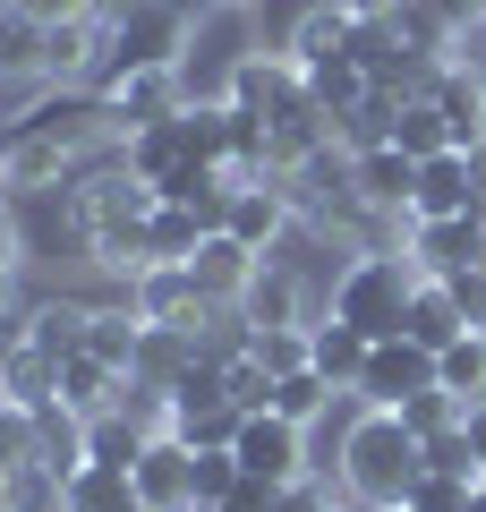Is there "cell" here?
Returning a JSON list of instances; mask_svg holds the SVG:
<instances>
[{"label": "cell", "instance_id": "obj_34", "mask_svg": "<svg viewBox=\"0 0 486 512\" xmlns=\"http://www.w3.org/2000/svg\"><path fill=\"white\" fill-rule=\"evenodd\" d=\"M401 419H410V427H418V436H427V444L461 436V402H452V393H418V402L401 410Z\"/></svg>", "mask_w": 486, "mask_h": 512}, {"label": "cell", "instance_id": "obj_23", "mask_svg": "<svg viewBox=\"0 0 486 512\" xmlns=\"http://www.w3.org/2000/svg\"><path fill=\"white\" fill-rule=\"evenodd\" d=\"M86 350H94V359H111L120 376H137V350H145V316L128 308V299L94 308V316H86Z\"/></svg>", "mask_w": 486, "mask_h": 512}, {"label": "cell", "instance_id": "obj_43", "mask_svg": "<svg viewBox=\"0 0 486 512\" xmlns=\"http://www.w3.org/2000/svg\"><path fill=\"white\" fill-rule=\"evenodd\" d=\"M18 308V274H9V265H0V316Z\"/></svg>", "mask_w": 486, "mask_h": 512}, {"label": "cell", "instance_id": "obj_39", "mask_svg": "<svg viewBox=\"0 0 486 512\" xmlns=\"http://www.w3.org/2000/svg\"><path fill=\"white\" fill-rule=\"evenodd\" d=\"M427 9L452 26V35H478V26H486V0H427Z\"/></svg>", "mask_w": 486, "mask_h": 512}, {"label": "cell", "instance_id": "obj_22", "mask_svg": "<svg viewBox=\"0 0 486 512\" xmlns=\"http://www.w3.org/2000/svg\"><path fill=\"white\" fill-rule=\"evenodd\" d=\"M205 231H214V222H205L197 205H154V214H145V265H188V256L205 248Z\"/></svg>", "mask_w": 486, "mask_h": 512}, {"label": "cell", "instance_id": "obj_9", "mask_svg": "<svg viewBox=\"0 0 486 512\" xmlns=\"http://www.w3.org/2000/svg\"><path fill=\"white\" fill-rule=\"evenodd\" d=\"M290 214H299V205H290V188H282V180H239V188H231V205H222V231H231L239 248L273 256V239L290 231Z\"/></svg>", "mask_w": 486, "mask_h": 512}, {"label": "cell", "instance_id": "obj_38", "mask_svg": "<svg viewBox=\"0 0 486 512\" xmlns=\"http://www.w3.org/2000/svg\"><path fill=\"white\" fill-rule=\"evenodd\" d=\"M0 265H9V274L26 265V222H18V205H9V197H0Z\"/></svg>", "mask_w": 486, "mask_h": 512}, {"label": "cell", "instance_id": "obj_46", "mask_svg": "<svg viewBox=\"0 0 486 512\" xmlns=\"http://www.w3.org/2000/svg\"><path fill=\"white\" fill-rule=\"evenodd\" d=\"M188 512H222V504H188Z\"/></svg>", "mask_w": 486, "mask_h": 512}, {"label": "cell", "instance_id": "obj_16", "mask_svg": "<svg viewBox=\"0 0 486 512\" xmlns=\"http://www.w3.org/2000/svg\"><path fill=\"white\" fill-rule=\"evenodd\" d=\"M111 163H120L128 180L162 188L180 163H197V154H188V120H154V128H137V137H120V154H111Z\"/></svg>", "mask_w": 486, "mask_h": 512}, {"label": "cell", "instance_id": "obj_33", "mask_svg": "<svg viewBox=\"0 0 486 512\" xmlns=\"http://www.w3.org/2000/svg\"><path fill=\"white\" fill-rule=\"evenodd\" d=\"M248 350L273 367V376H290V367H307V325H273V333H248Z\"/></svg>", "mask_w": 486, "mask_h": 512}, {"label": "cell", "instance_id": "obj_32", "mask_svg": "<svg viewBox=\"0 0 486 512\" xmlns=\"http://www.w3.org/2000/svg\"><path fill=\"white\" fill-rule=\"evenodd\" d=\"M0 461H18V470H43V436H35V410L0 402Z\"/></svg>", "mask_w": 486, "mask_h": 512}, {"label": "cell", "instance_id": "obj_28", "mask_svg": "<svg viewBox=\"0 0 486 512\" xmlns=\"http://www.w3.org/2000/svg\"><path fill=\"white\" fill-rule=\"evenodd\" d=\"M393 146L410 154V163H427V154H444V146H452L444 111H435L427 94H410V103H401V120H393Z\"/></svg>", "mask_w": 486, "mask_h": 512}, {"label": "cell", "instance_id": "obj_25", "mask_svg": "<svg viewBox=\"0 0 486 512\" xmlns=\"http://www.w3.org/2000/svg\"><path fill=\"white\" fill-rule=\"evenodd\" d=\"M86 299H35V308H26V325H35V350L43 359H77V350H86Z\"/></svg>", "mask_w": 486, "mask_h": 512}, {"label": "cell", "instance_id": "obj_3", "mask_svg": "<svg viewBox=\"0 0 486 512\" xmlns=\"http://www.w3.org/2000/svg\"><path fill=\"white\" fill-rule=\"evenodd\" d=\"M239 478H265V487H307L316 478V427L282 419V410H248L231 436Z\"/></svg>", "mask_w": 486, "mask_h": 512}, {"label": "cell", "instance_id": "obj_42", "mask_svg": "<svg viewBox=\"0 0 486 512\" xmlns=\"http://www.w3.org/2000/svg\"><path fill=\"white\" fill-rule=\"evenodd\" d=\"M0 512H18V461H0Z\"/></svg>", "mask_w": 486, "mask_h": 512}, {"label": "cell", "instance_id": "obj_21", "mask_svg": "<svg viewBox=\"0 0 486 512\" xmlns=\"http://www.w3.org/2000/svg\"><path fill=\"white\" fill-rule=\"evenodd\" d=\"M145 444H154V427L137 410H94L86 419V461H103V470H137Z\"/></svg>", "mask_w": 486, "mask_h": 512}, {"label": "cell", "instance_id": "obj_24", "mask_svg": "<svg viewBox=\"0 0 486 512\" xmlns=\"http://www.w3.org/2000/svg\"><path fill=\"white\" fill-rule=\"evenodd\" d=\"M435 393H452V402H486V325H469L452 350H435Z\"/></svg>", "mask_w": 486, "mask_h": 512}, {"label": "cell", "instance_id": "obj_6", "mask_svg": "<svg viewBox=\"0 0 486 512\" xmlns=\"http://www.w3.org/2000/svg\"><path fill=\"white\" fill-rule=\"evenodd\" d=\"M418 393H435V350H418L410 333L376 342V350H367V376L350 384V402H359V410H410Z\"/></svg>", "mask_w": 486, "mask_h": 512}, {"label": "cell", "instance_id": "obj_13", "mask_svg": "<svg viewBox=\"0 0 486 512\" xmlns=\"http://www.w3.org/2000/svg\"><path fill=\"white\" fill-rule=\"evenodd\" d=\"M350 43H359V18H350L342 0H316V9H299V26H290V69L299 77H316V69H333V60H350Z\"/></svg>", "mask_w": 486, "mask_h": 512}, {"label": "cell", "instance_id": "obj_35", "mask_svg": "<svg viewBox=\"0 0 486 512\" xmlns=\"http://www.w3.org/2000/svg\"><path fill=\"white\" fill-rule=\"evenodd\" d=\"M9 69H35V26L0 0V77H9ZM35 77H43V69H35Z\"/></svg>", "mask_w": 486, "mask_h": 512}, {"label": "cell", "instance_id": "obj_36", "mask_svg": "<svg viewBox=\"0 0 486 512\" xmlns=\"http://www.w3.org/2000/svg\"><path fill=\"white\" fill-rule=\"evenodd\" d=\"M26 26H69V18H103V0H9Z\"/></svg>", "mask_w": 486, "mask_h": 512}, {"label": "cell", "instance_id": "obj_5", "mask_svg": "<svg viewBox=\"0 0 486 512\" xmlns=\"http://www.w3.org/2000/svg\"><path fill=\"white\" fill-rule=\"evenodd\" d=\"M120 299H128V308H137L154 333H205V325L222 316L214 299L197 291V274H188V265H145V274L128 282Z\"/></svg>", "mask_w": 486, "mask_h": 512}, {"label": "cell", "instance_id": "obj_37", "mask_svg": "<svg viewBox=\"0 0 486 512\" xmlns=\"http://www.w3.org/2000/svg\"><path fill=\"white\" fill-rule=\"evenodd\" d=\"M282 495H290V487H265V478H239L222 512H282Z\"/></svg>", "mask_w": 486, "mask_h": 512}, {"label": "cell", "instance_id": "obj_14", "mask_svg": "<svg viewBox=\"0 0 486 512\" xmlns=\"http://www.w3.org/2000/svg\"><path fill=\"white\" fill-rule=\"evenodd\" d=\"M180 111H188L180 69H145V77H128V86H111V128H120V137H137V128H154V120H180Z\"/></svg>", "mask_w": 486, "mask_h": 512}, {"label": "cell", "instance_id": "obj_2", "mask_svg": "<svg viewBox=\"0 0 486 512\" xmlns=\"http://www.w3.org/2000/svg\"><path fill=\"white\" fill-rule=\"evenodd\" d=\"M410 291H418V265L401 248H359L342 274H333V291H324V316L359 325L367 342H393L401 316H410Z\"/></svg>", "mask_w": 486, "mask_h": 512}, {"label": "cell", "instance_id": "obj_45", "mask_svg": "<svg viewBox=\"0 0 486 512\" xmlns=\"http://www.w3.org/2000/svg\"><path fill=\"white\" fill-rule=\"evenodd\" d=\"M461 512H486V478H478V487H469V504Z\"/></svg>", "mask_w": 486, "mask_h": 512}, {"label": "cell", "instance_id": "obj_19", "mask_svg": "<svg viewBox=\"0 0 486 512\" xmlns=\"http://www.w3.org/2000/svg\"><path fill=\"white\" fill-rule=\"evenodd\" d=\"M60 402H69L77 419L120 410V402H128V376H120L111 359H94V350H77V359H60Z\"/></svg>", "mask_w": 486, "mask_h": 512}, {"label": "cell", "instance_id": "obj_40", "mask_svg": "<svg viewBox=\"0 0 486 512\" xmlns=\"http://www.w3.org/2000/svg\"><path fill=\"white\" fill-rule=\"evenodd\" d=\"M26 342H35V325H26V308H9V316H0V367L18 359Z\"/></svg>", "mask_w": 486, "mask_h": 512}, {"label": "cell", "instance_id": "obj_18", "mask_svg": "<svg viewBox=\"0 0 486 512\" xmlns=\"http://www.w3.org/2000/svg\"><path fill=\"white\" fill-rule=\"evenodd\" d=\"M367 350L376 342H367L359 325H342V316H316V325H307V367H316L324 384H342V393L367 376Z\"/></svg>", "mask_w": 486, "mask_h": 512}, {"label": "cell", "instance_id": "obj_17", "mask_svg": "<svg viewBox=\"0 0 486 512\" xmlns=\"http://www.w3.org/2000/svg\"><path fill=\"white\" fill-rule=\"evenodd\" d=\"M128 478H137V504L145 512H188V504H197V495H188V444L180 436H154Z\"/></svg>", "mask_w": 486, "mask_h": 512}, {"label": "cell", "instance_id": "obj_20", "mask_svg": "<svg viewBox=\"0 0 486 512\" xmlns=\"http://www.w3.org/2000/svg\"><path fill=\"white\" fill-rule=\"evenodd\" d=\"M401 333H410L418 350H452L469 333V316H461V299L444 291V282H418L410 291V316H401Z\"/></svg>", "mask_w": 486, "mask_h": 512}, {"label": "cell", "instance_id": "obj_44", "mask_svg": "<svg viewBox=\"0 0 486 512\" xmlns=\"http://www.w3.org/2000/svg\"><path fill=\"white\" fill-rule=\"evenodd\" d=\"M205 18H239V9H248V0H197Z\"/></svg>", "mask_w": 486, "mask_h": 512}, {"label": "cell", "instance_id": "obj_12", "mask_svg": "<svg viewBox=\"0 0 486 512\" xmlns=\"http://www.w3.org/2000/svg\"><path fill=\"white\" fill-rule=\"evenodd\" d=\"M350 180H359V205L384 222H410V197H418V163L401 146H367L350 154Z\"/></svg>", "mask_w": 486, "mask_h": 512}, {"label": "cell", "instance_id": "obj_30", "mask_svg": "<svg viewBox=\"0 0 486 512\" xmlns=\"http://www.w3.org/2000/svg\"><path fill=\"white\" fill-rule=\"evenodd\" d=\"M273 367L256 359V350H239V359H222V393H231V410H273Z\"/></svg>", "mask_w": 486, "mask_h": 512}, {"label": "cell", "instance_id": "obj_7", "mask_svg": "<svg viewBox=\"0 0 486 512\" xmlns=\"http://www.w3.org/2000/svg\"><path fill=\"white\" fill-rule=\"evenodd\" d=\"M478 239H486V222L478 214H435V222H401V256L418 265V282H444V274H461L469 256H478Z\"/></svg>", "mask_w": 486, "mask_h": 512}, {"label": "cell", "instance_id": "obj_31", "mask_svg": "<svg viewBox=\"0 0 486 512\" xmlns=\"http://www.w3.org/2000/svg\"><path fill=\"white\" fill-rule=\"evenodd\" d=\"M469 487H478V470H444V461H427V478L410 487V504H401V512H461Z\"/></svg>", "mask_w": 486, "mask_h": 512}, {"label": "cell", "instance_id": "obj_10", "mask_svg": "<svg viewBox=\"0 0 486 512\" xmlns=\"http://www.w3.org/2000/svg\"><path fill=\"white\" fill-rule=\"evenodd\" d=\"M239 316H248V333H273V325H316V299H307V282L290 274L282 256H265V265H256V282L239 291Z\"/></svg>", "mask_w": 486, "mask_h": 512}, {"label": "cell", "instance_id": "obj_4", "mask_svg": "<svg viewBox=\"0 0 486 512\" xmlns=\"http://www.w3.org/2000/svg\"><path fill=\"white\" fill-rule=\"evenodd\" d=\"M214 103L248 111L256 128H273L282 111H299V103H307V77L290 69V52H239V60H231V77H222V94H214Z\"/></svg>", "mask_w": 486, "mask_h": 512}, {"label": "cell", "instance_id": "obj_41", "mask_svg": "<svg viewBox=\"0 0 486 512\" xmlns=\"http://www.w3.org/2000/svg\"><path fill=\"white\" fill-rule=\"evenodd\" d=\"M461 444L478 453V470H486V402H469V410H461Z\"/></svg>", "mask_w": 486, "mask_h": 512}, {"label": "cell", "instance_id": "obj_26", "mask_svg": "<svg viewBox=\"0 0 486 512\" xmlns=\"http://www.w3.org/2000/svg\"><path fill=\"white\" fill-rule=\"evenodd\" d=\"M307 94H316V111H324V120L342 128L350 111H359L367 94H376V77H367L359 60H333V69H316V77H307Z\"/></svg>", "mask_w": 486, "mask_h": 512}, {"label": "cell", "instance_id": "obj_1", "mask_svg": "<svg viewBox=\"0 0 486 512\" xmlns=\"http://www.w3.org/2000/svg\"><path fill=\"white\" fill-rule=\"evenodd\" d=\"M316 478H333L359 512H401V504H410V487L427 478V436H418L401 410H350L342 453L324 461Z\"/></svg>", "mask_w": 486, "mask_h": 512}, {"label": "cell", "instance_id": "obj_27", "mask_svg": "<svg viewBox=\"0 0 486 512\" xmlns=\"http://www.w3.org/2000/svg\"><path fill=\"white\" fill-rule=\"evenodd\" d=\"M333 402H342V384H324L316 367H290V376L273 384V410H282V419H299V427H316Z\"/></svg>", "mask_w": 486, "mask_h": 512}, {"label": "cell", "instance_id": "obj_8", "mask_svg": "<svg viewBox=\"0 0 486 512\" xmlns=\"http://www.w3.org/2000/svg\"><path fill=\"white\" fill-rule=\"evenodd\" d=\"M103 43H111V18L35 26V69L52 77V86H94V69H103Z\"/></svg>", "mask_w": 486, "mask_h": 512}, {"label": "cell", "instance_id": "obj_29", "mask_svg": "<svg viewBox=\"0 0 486 512\" xmlns=\"http://www.w3.org/2000/svg\"><path fill=\"white\" fill-rule=\"evenodd\" d=\"M231 487H239L231 444H188V495L197 504H231Z\"/></svg>", "mask_w": 486, "mask_h": 512}, {"label": "cell", "instance_id": "obj_11", "mask_svg": "<svg viewBox=\"0 0 486 512\" xmlns=\"http://www.w3.org/2000/svg\"><path fill=\"white\" fill-rule=\"evenodd\" d=\"M410 214H418V222H435V214H478V154H469V146L427 154V163H418Z\"/></svg>", "mask_w": 486, "mask_h": 512}, {"label": "cell", "instance_id": "obj_15", "mask_svg": "<svg viewBox=\"0 0 486 512\" xmlns=\"http://www.w3.org/2000/svg\"><path fill=\"white\" fill-rule=\"evenodd\" d=\"M256 265H265V256H256V248H239L231 231H205V248L188 256V274H197V291L214 299V308H239V291L256 282Z\"/></svg>", "mask_w": 486, "mask_h": 512}]
</instances>
